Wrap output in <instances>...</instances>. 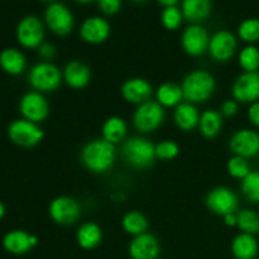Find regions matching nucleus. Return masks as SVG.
Wrapping results in <instances>:
<instances>
[{"instance_id":"obj_30","label":"nucleus","mask_w":259,"mask_h":259,"mask_svg":"<svg viewBox=\"0 0 259 259\" xmlns=\"http://www.w3.org/2000/svg\"><path fill=\"white\" fill-rule=\"evenodd\" d=\"M238 62L244 72H257L259 70V48L254 45H248L238 56Z\"/></svg>"},{"instance_id":"obj_17","label":"nucleus","mask_w":259,"mask_h":259,"mask_svg":"<svg viewBox=\"0 0 259 259\" xmlns=\"http://www.w3.org/2000/svg\"><path fill=\"white\" fill-rule=\"evenodd\" d=\"M80 35L83 42L100 45L110 35V24L101 17H91L83 20L80 28Z\"/></svg>"},{"instance_id":"obj_38","label":"nucleus","mask_w":259,"mask_h":259,"mask_svg":"<svg viewBox=\"0 0 259 259\" xmlns=\"http://www.w3.org/2000/svg\"><path fill=\"white\" fill-rule=\"evenodd\" d=\"M238 111H239V105H238V101L234 100V99H228L220 106V114H223L224 116H234L237 115Z\"/></svg>"},{"instance_id":"obj_7","label":"nucleus","mask_w":259,"mask_h":259,"mask_svg":"<svg viewBox=\"0 0 259 259\" xmlns=\"http://www.w3.org/2000/svg\"><path fill=\"white\" fill-rule=\"evenodd\" d=\"M17 40L22 47L34 50L45 42V27L39 18L27 15L17 25Z\"/></svg>"},{"instance_id":"obj_25","label":"nucleus","mask_w":259,"mask_h":259,"mask_svg":"<svg viewBox=\"0 0 259 259\" xmlns=\"http://www.w3.org/2000/svg\"><path fill=\"white\" fill-rule=\"evenodd\" d=\"M103 239V230L96 223H83L76 233L77 244L82 249H94L98 247Z\"/></svg>"},{"instance_id":"obj_21","label":"nucleus","mask_w":259,"mask_h":259,"mask_svg":"<svg viewBox=\"0 0 259 259\" xmlns=\"http://www.w3.org/2000/svg\"><path fill=\"white\" fill-rule=\"evenodd\" d=\"M200 116H201V114L199 113L195 104L182 101L179 106L175 108V124L177 125V128L184 132H191L195 128H199Z\"/></svg>"},{"instance_id":"obj_26","label":"nucleus","mask_w":259,"mask_h":259,"mask_svg":"<svg viewBox=\"0 0 259 259\" xmlns=\"http://www.w3.org/2000/svg\"><path fill=\"white\" fill-rule=\"evenodd\" d=\"M157 103L163 108H176L184 100L181 86L175 82H164L156 91Z\"/></svg>"},{"instance_id":"obj_20","label":"nucleus","mask_w":259,"mask_h":259,"mask_svg":"<svg viewBox=\"0 0 259 259\" xmlns=\"http://www.w3.org/2000/svg\"><path fill=\"white\" fill-rule=\"evenodd\" d=\"M63 81L70 88L81 90L86 88L91 80V71L88 65L81 61H71L63 68Z\"/></svg>"},{"instance_id":"obj_44","label":"nucleus","mask_w":259,"mask_h":259,"mask_svg":"<svg viewBox=\"0 0 259 259\" xmlns=\"http://www.w3.org/2000/svg\"><path fill=\"white\" fill-rule=\"evenodd\" d=\"M76 2L82 3V4H86V3H91V2H94V0H76Z\"/></svg>"},{"instance_id":"obj_13","label":"nucleus","mask_w":259,"mask_h":259,"mask_svg":"<svg viewBox=\"0 0 259 259\" xmlns=\"http://www.w3.org/2000/svg\"><path fill=\"white\" fill-rule=\"evenodd\" d=\"M210 37L207 30L199 24H191L181 35V46L185 52L192 57L201 56L209 50Z\"/></svg>"},{"instance_id":"obj_41","label":"nucleus","mask_w":259,"mask_h":259,"mask_svg":"<svg viewBox=\"0 0 259 259\" xmlns=\"http://www.w3.org/2000/svg\"><path fill=\"white\" fill-rule=\"evenodd\" d=\"M224 218V223L228 227H237L238 224V215L237 212H232V214H227Z\"/></svg>"},{"instance_id":"obj_12","label":"nucleus","mask_w":259,"mask_h":259,"mask_svg":"<svg viewBox=\"0 0 259 259\" xmlns=\"http://www.w3.org/2000/svg\"><path fill=\"white\" fill-rule=\"evenodd\" d=\"M229 148L234 156L253 158L259 154V133L253 129H239L232 136Z\"/></svg>"},{"instance_id":"obj_22","label":"nucleus","mask_w":259,"mask_h":259,"mask_svg":"<svg viewBox=\"0 0 259 259\" xmlns=\"http://www.w3.org/2000/svg\"><path fill=\"white\" fill-rule=\"evenodd\" d=\"M0 68L8 75H22L27 68L25 56L17 48H5L0 52Z\"/></svg>"},{"instance_id":"obj_10","label":"nucleus","mask_w":259,"mask_h":259,"mask_svg":"<svg viewBox=\"0 0 259 259\" xmlns=\"http://www.w3.org/2000/svg\"><path fill=\"white\" fill-rule=\"evenodd\" d=\"M205 202H206L207 209L212 214L220 215V217H225L227 214L235 212L238 209V205H239L237 194L229 187L224 186L212 189L207 194Z\"/></svg>"},{"instance_id":"obj_4","label":"nucleus","mask_w":259,"mask_h":259,"mask_svg":"<svg viewBox=\"0 0 259 259\" xmlns=\"http://www.w3.org/2000/svg\"><path fill=\"white\" fill-rule=\"evenodd\" d=\"M62 72L50 61H42L33 66L28 73V82L38 93H52L62 82Z\"/></svg>"},{"instance_id":"obj_8","label":"nucleus","mask_w":259,"mask_h":259,"mask_svg":"<svg viewBox=\"0 0 259 259\" xmlns=\"http://www.w3.org/2000/svg\"><path fill=\"white\" fill-rule=\"evenodd\" d=\"M19 111L23 119L38 124L45 121L50 115V104L42 93L29 91L20 98Z\"/></svg>"},{"instance_id":"obj_5","label":"nucleus","mask_w":259,"mask_h":259,"mask_svg":"<svg viewBox=\"0 0 259 259\" xmlns=\"http://www.w3.org/2000/svg\"><path fill=\"white\" fill-rule=\"evenodd\" d=\"M8 137L17 146L23 148H33L43 141L45 133L37 123L27 119H17L10 123L8 128Z\"/></svg>"},{"instance_id":"obj_16","label":"nucleus","mask_w":259,"mask_h":259,"mask_svg":"<svg viewBox=\"0 0 259 259\" xmlns=\"http://www.w3.org/2000/svg\"><path fill=\"white\" fill-rule=\"evenodd\" d=\"M38 244V238L25 230H10L3 238V247L14 255H22L32 250Z\"/></svg>"},{"instance_id":"obj_6","label":"nucleus","mask_w":259,"mask_h":259,"mask_svg":"<svg viewBox=\"0 0 259 259\" xmlns=\"http://www.w3.org/2000/svg\"><path fill=\"white\" fill-rule=\"evenodd\" d=\"M164 108L157 101L148 100L138 105L133 114V124L141 133H152L164 121Z\"/></svg>"},{"instance_id":"obj_45","label":"nucleus","mask_w":259,"mask_h":259,"mask_svg":"<svg viewBox=\"0 0 259 259\" xmlns=\"http://www.w3.org/2000/svg\"><path fill=\"white\" fill-rule=\"evenodd\" d=\"M42 2H53V0H42Z\"/></svg>"},{"instance_id":"obj_24","label":"nucleus","mask_w":259,"mask_h":259,"mask_svg":"<svg viewBox=\"0 0 259 259\" xmlns=\"http://www.w3.org/2000/svg\"><path fill=\"white\" fill-rule=\"evenodd\" d=\"M211 9V0H182V15L194 24L206 19Z\"/></svg>"},{"instance_id":"obj_39","label":"nucleus","mask_w":259,"mask_h":259,"mask_svg":"<svg viewBox=\"0 0 259 259\" xmlns=\"http://www.w3.org/2000/svg\"><path fill=\"white\" fill-rule=\"evenodd\" d=\"M38 55H39V57L42 58L43 61L52 60L56 56V47L52 43L43 42L42 45L38 47Z\"/></svg>"},{"instance_id":"obj_9","label":"nucleus","mask_w":259,"mask_h":259,"mask_svg":"<svg viewBox=\"0 0 259 259\" xmlns=\"http://www.w3.org/2000/svg\"><path fill=\"white\" fill-rule=\"evenodd\" d=\"M45 20L51 32L57 35H67L72 32L75 19L66 5L61 3H52L45 12Z\"/></svg>"},{"instance_id":"obj_33","label":"nucleus","mask_w":259,"mask_h":259,"mask_svg":"<svg viewBox=\"0 0 259 259\" xmlns=\"http://www.w3.org/2000/svg\"><path fill=\"white\" fill-rule=\"evenodd\" d=\"M238 35L242 40L253 45L259 40V19L257 18H249L240 23L238 28Z\"/></svg>"},{"instance_id":"obj_40","label":"nucleus","mask_w":259,"mask_h":259,"mask_svg":"<svg viewBox=\"0 0 259 259\" xmlns=\"http://www.w3.org/2000/svg\"><path fill=\"white\" fill-rule=\"evenodd\" d=\"M248 119L253 125L259 128V101L250 104L249 109H248Z\"/></svg>"},{"instance_id":"obj_35","label":"nucleus","mask_w":259,"mask_h":259,"mask_svg":"<svg viewBox=\"0 0 259 259\" xmlns=\"http://www.w3.org/2000/svg\"><path fill=\"white\" fill-rule=\"evenodd\" d=\"M184 15L177 7L164 8L161 14V22L163 27L168 30H176L181 25Z\"/></svg>"},{"instance_id":"obj_36","label":"nucleus","mask_w":259,"mask_h":259,"mask_svg":"<svg viewBox=\"0 0 259 259\" xmlns=\"http://www.w3.org/2000/svg\"><path fill=\"white\" fill-rule=\"evenodd\" d=\"M180 153V148L176 142L163 141L156 146V158L161 161H172Z\"/></svg>"},{"instance_id":"obj_3","label":"nucleus","mask_w":259,"mask_h":259,"mask_svg":"<svg viewBox=\"0 0 259 259\" xmlns=\"http://www.w3.org/2000/svg\"><path fill=\"white\" fill-rule=\"evenodd\" d=\"M121 154L126 163L136 168H147L156 159V146L142 137H133L124 142Z\"/></svg>"},{"instance_id":"obj_42","label":"nucleus","mask_w":259,"mask_h":259,"mask_svg":"<svg viewBox=\"0 0 259 259\" xmlns=\"http://www.w3.org/2000/svg\"><path fill=\"white\" fill-rule=\"evenodd\" d=\"M157 2H158L161 5H163L164 8H167V7H176V4L180 2V0H157Z\"/></svg>"},{"instance_id":"obj_2","label":"nucleus","mask_w":259,"mask_h":259,"mask_svg":"<svg viewBox=\"0 0 259 259\" xmlns=\"http://www.w3.org/2000/svg\"><path fill=\"white\" fill-rule=\"evenodd\" d=\"M182 93L187 103L200 104L209 100L215 93L217 81L214 76L204 70L190 72L182 81Z\"/></svg>"},{"instance_id":"obj_43","label":"nucleus","mask_w":259,"mask_h":259,"mask_svg":"<svg viewBox=\"0 0 259 259\" xmlns=\"http://www.w3.org/2000/svg\"><path fill=\"white\" fill-rule=\"evenodd\" d=\"M5 215V205L0 201V219H3Z\"/></svg>"},{"instance_id":"obj_32","label":"nucleus","mask_w":259,"mask_h":259,"mask_svg":"<svg viewBox=\"0 0 259 259\" xmlns=\"http://www.w3.org/2000/svg\"><path fill=\"white\" fill-rule=\"evenodd\" d=\"M240 189L248 201L259 204V171H250V174L242 180Z\"/></svg>"},{"instance_id":"obj_31","label":"nucleus","mask_w":259,"mask_h":259,"mask_svg":"<svg viewBox=\"0 0 259 259\" xmlns=\"http://www.w3.org/2000/svg\"><path fill=\"white\" fill-rule=\"evenodd\" d=\"M238 224L237 227L245 234L255 235L259 233V215L250 209L240 210L237 212Z\"/></svg>"},{"instance_id":"obj_23","label":"nucleus","mask_w":259,"mask_h":259,"mask_svg":"<svg viewBox=\"0 0 259 259\" xmlns=\"http://www.w3.org/2000/svg\"><path fill=\"white\" fill-rule=\"evenodd\" d=\"M259 245L254 235L240 233L233 239L232 253L237 259H255Z\"/></svg>"},{"instance_id":"obj_18","label":"nucleus","mask_w":259,"mask_h":259,"mask_svg":"<svg viewBox=\"0 0 259 259\" xmlns=\"http://www.w3.org/2000/svg\"><path fill=\"white\" fill-rule=\"evenodd\" d=\"M161 247L158 239L149 233L137 235L129 244V255L132 259H157Z\"/></svg>"},{"instance_id":"obj_19","label":"nucleus","mask_w":259,"mask_h":259,"mask_svg":"<svg viewBox=\"0 0 259 259\" xmlns=\"http://www.w3.org/2000/svg\"><path fill=\"white\" fill-rule=\"evenodd\" d=\"M121 96L131 104L141 105L151 99L153 88L151 83L142 77H133L126 80L121 86Z\"/></svg>"},{"instance_id":"obj_29","label":"nucleus","mask_w":259,"mask_h":259,"mask_svg":"<svg viewBox=\"0 0 259 259\" xmlns=\"http://www.w3.org/2000/svg\"><path fill=\"white\" fill-rule=\"evenodd\" d=\"M121 227L125 230V233H128L129 235H141L147 233L148 229V220L147 218L142 214L141 211H129L126 212L123 217L121 220Z\"/></svg>"},{"instance_id":"obj_11","label":"nucleus","mask_w":259,"mask_h":259,"mask_svg":"<svg viewBox=\"0 0 259 259\" xmlns=\"http://www.w3.org/2000/svg\"><path fill=\"white\" fill-rule=\"evenodd\" d=\"M48 214L56 224L71 225L80 218L81 206L72 197L58 196L51 201Z\"/></svg>"},{"instance_id":"obj_28","label":"nucleus","mask_w":259,"mask_h":259,"mask_svg":"<svg viewBox=\"0 0 259 259\" xmlns=\"http://www.w3.org/2000/svg\"><path fill=\"white\" fill-rule=\"evenodd\" d=\"M223 128V116L220 111L212 110H205L200 116L199 123V131L205 138L212 139L215 137L219 136L220 131Z\"/></svg>"},{"instance_id":"obj_37","label":"nucleus","mask_w":259,"mask_h":259,"mask_svg":"<svg viewBox=\"0 0 259 259\" xmlns=\"http://www.w3.org/2000/svg\"><path fill=\"white\" fill-rule=\"evenodd\" d=\"M99 8L106 15H114L120 10L121 0H98Z\"/></svg>"},{"instance_id":"obj_15","label":"nucleus","mask_w":259,"mask_h":259,"mask_svg":"<svg viewBox=\"0 0 259 259\" xmlns=\"http://www.w3.org/2000/svg\"><path fill=\"white\" fill-rule=\"evenodd\" d=\"M238 42L235 35L229 30H219L210 38L209 53L218 62H228L237 52Z\"/></svg>"},{"instance_id":"obj_34","label":"nucleus","mask_w":259,"mask_h":259,"mask_svg":"<svg viewBox=\"0 0 259 259\" xmlns=\"http://www.w3.org/2000/svg\"><path fill=\"white\" fill-rule=\"evenodd\" d=\"M227 171L232 177L238 180H243L250 174V166L247 158L239 156H233L227 163Z\"/></svg>"},{"instance_id":"obj_14","label":"nucleus","mask_w":259,"mask_h":259,"mask_svg":"<svg viewBox=\"0 0 259 259\" xmlns=\"http://www.w3.org/2000/svg\"><path fill=\"white\" fill-rule=\"evenodd\" d=\"M232 93L238 103L253 104L259 101V73L243 72L238 76L233 83Z\"/></svg>"},{"instance_id":"obj_27","label":"nucleus","mask_w":259,"mask_h":259,"mask_svg":"<svg viewBox=\"0 0 259 259\" xmlns=\"http://www.w3.org/2000/svg\"><path fill=\"white\" fill-rule=\"evenodd\" d=\"M128 132V126H126L125 120L120 116H110L106 119L101 128V133H103V138L108 141L111 144H118L124 141Z\"/></svg>"},{"instance_id":"obj_46","label":"nucleus","mask_w":259,"mask_h":259,"mask_svg":"<svg viewBox=\"0 0 259 259\" xmlns=\"http://www.w3.org/2000/svg\"><path fill=\"white\" fill-rule=\"evenodd\" d=\"M134 2H144V0H134Z\"/></svg>"},{"instance_id":"obj_1","label":"nucleus","mask_w":259,"mask_h":259,"mask_svg":"<svg viewBox=\"0 0 259 259\" xmlns=\"http://www.w3.org/2000/svg\"><path fill=\"white\" fill-rule=\"evenodd\" d=\"M115 146L104 138L93 139L81 149L80 158L83 166L94 174H104L115 162Z\"/></svg>"}]
</instances>
